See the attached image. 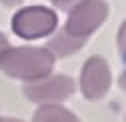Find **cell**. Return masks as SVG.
Segmentation results:
<instances>
[{"mask_svg": "<svg viewBox=\"0 0 126 122\" xmlns=\"http://www.w3.org/2000/svg\"><path fill=\"white\" fill-rule=\"evenodd\" d=\"M0 68L4 74L18 80L36 82L48 76L54 68V58L44 48L34 46H8L0 54Z\"/></svg>", "mask_w": 126, "mask_h": 122, "instance_id": "obj_1", "label": "cell"}, {"mask_svg": "<svg viewBox=\"0 0 126 122\" xmlns=\"http://www.w3.org/2000/svg\"><path fill=\"white\" fill-rule=\"evenodd\" d=\"M108 18V4L104 0H80L66 18L64 32L72 38L86 40L92 32L104 24Z\"/></svg>", "mask_w": 126, "mask_h": 122, "instance_id": "obj_2", "label": "cell"}, {"mask_svg": "<svg viewBox=\"0 0 126 122\" xmlns=\"http://www.w3.org/2000/svg\"><path fill=\"white\" fill-rule=\"evenodd\" d=\"M58 28V16L56 12L46 6H26L18 10L12 18V30L14 34L24 40H36L50 36Z\"/></svg>", "mask_w": 126, "mask_h": 122, "instance_id": "obj_3", "label": "cell"}, {"mask_svg": "<svg viewBox=\"0 0 126 122\" xmlns=\"http://www.w3.org/2000/svg\"><path fill=\"white\" fill-rule=\"evenodd\" d=\"M76 84L66 74H48L36 82L24 84L22 92L30 102L36 104H58L74 94Z\"/></svg>", "mask_w": 126, "mask_h": 122, "instance_id": "obj_4", "label": "cell"}, {"mask_svg": "<svg viewBox=\"0 0 126 122\" xmlns=\"http://www.w3.org/2000/svg\"><path fill=\"white\" fill-rule=\"evenodd\" d=\"M110 66L102 56H92L88 58L82 72H80V90L84 98L88 100H100L106 96L108 88H110Z\"/></svg>", "mask_w": 126, "mask_h": 122, "instance_id": "obj_5", "label": "cell"}, {"mask_svg": "<svg viewBox=\"0 0 126 122\" xmlns=\"http://www.w3.org/2000/svg\"><path fill=\"white\" fill-rule=\"evenodd\" d=\"M84 44H86V40L72 38V36H68V34L64 32V30H60V32H56L54 38H50L48 42H46L44 50L56 60V58H64V56H70V54L78 52Z\"/></svg>", "mask_w": 126, "mask_h": 122, "instance_id": "obj_6", "label": "cell"}, {"mask_svg": "<svg viewBox=\"0 0 126 122\" xmlns=\"http://www.w3.org/2000/svg\"><path fill=\"white\" fill-rule=\"evenodd\" d=\"M32 122H80V118L60 104H42L34 112Z\"/></svg>", "mask_w": 126, "mask_h": 122, "instance_id": "obj_7", "label": "cell"}, {"mask_svg": "<svg viewBox=\"0 0 126 122\" xmlns=\"http://www.w3.org/2000/svg\"><path fill=\"white\" fill-rule=\"evenodd\" d=\"M52 2L60 8V10H66V12H70L78 2H80V0H52Z\"/></svg>", "mask_w": 126, "mask_h": 122, "instance_id": "obj_8", "label": "cell"}, {"mask_svg": "<svg viewBox=\"0 0 126 122\" xmlns=\"http://www.w3.org/2000/svg\"><path fill=\"white\" fill-rule=\"evenodd\" d=\"M124 32H126V26L122 24L120 30H118V46H120V52L124 54Z\"/></svg>", "mask_w": 126, "mask_h": 122, "instance_id": "obj_9", "label": "cell"}, {"mask_svg": "<svg viewBox=\"0 0 126 122\" xmlns=\"http://www.w3.org/2000/svg\"><path fill=\"white\" fill-rule=\"evenodd\" d=\"M8 46H10V44H8V38H6L2 32H0V54H2V52H4Z\"/></svg>", "mask_w": 126, "mask_h": 122, "instance_id": "obj_10", "label": "cell"}, {"mask_svg": "<svg viewBox=\"0 0 126 122\" xmlns=\"http://www.w3.org/2000/svg\"><path fill=\"white\" fill-rule=\"evenodd\" d=\"M4 6H18V4H22V0H0Z\"/></svg>", "mask_w": 126, "mask_h": 122, "instance_id": "obj_11", "label": "cell"}, {"mask_svg": "<svg viewBox=\"0 0 126 122\" xmlns=\"http://www.w3.org/2000/svg\"><path fill=\"white\" fill-rule=\"evenodd\" d=\"M0 122H24L20 118H4V116H0Z\"/></svg>", "mask_w": 126, "mask_h": 122, "instance_id": "obj_12", "label": "cell"}]
</instances>
